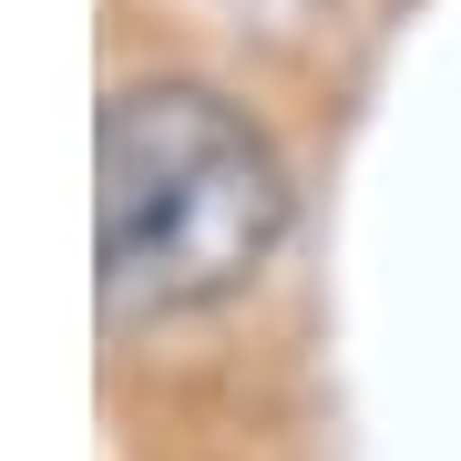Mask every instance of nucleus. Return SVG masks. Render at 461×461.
Listing matches in <instances>:
<instances>
[{
  "label": "nucleus",
  "mask_w": 461,
  "mask_h": 461,
  "mask_svg": "<svg viewBox=\"0 0 461 461\" xmlns=\"http://www.w3.org/2000/svg\"><path fill=\"white\" fill-rule=\"evenodd\" d=\"M287 165L205 83H123L93 133V247L113 318L215 308L277 257Z\"/></svg>",
  "instance_id": "1"
}]
</instances>
